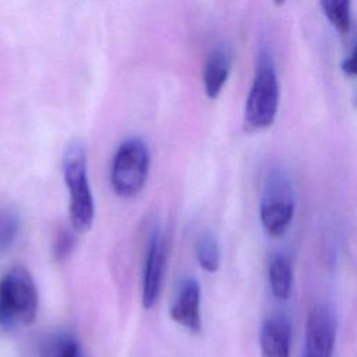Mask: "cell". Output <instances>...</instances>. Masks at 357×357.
Wrapping results in <instances>:
<instances>
[{
	"instance_id": "cell-1",
	"label": "cell",
	"mask_w": 357,
	"mask_h": 357,
	"mask_svg": "<svg viewBox=\"0 0 357 357\" xmlns=\"http://www.w3.org/2000/svg\"><path fill=\"white\" fill-rule=\"evenodd\" d=\"M64 184L68 192V215L73 230L88 231L95 219V202L88 180L86 151L82 142L71 141L61 158Z\"/></svg>"
},
{
	"instance_id": "cell-2",
	"label": "cell",
	"mask_w": 357,
	"mask_h": 357,
	"mask_svg": "<svg viewBox=\"0 0 357 357\" xmlns=\"http://www.w3.org/2000/svg\"><path fill=\"white\" fill-rule=\"evenodd\" d=\"M39 296L32 275L24 266H14L0 279V326L29 325L35 321Z\"/></svg>"
},
{
	"instance_id": "cell-3",
	"label": "cell",
	"mask_w": 357,
	"mask_h": 357,
	"mask_svg": "<svg viewBox=\"0 0 357 357\" xmlns=\"http://www.w3.org/2000/svg\"><path fill=\"white\" fill-rule=\"evenodd\" d=\"M151 155L146 142L139 137L121 141L110 165V184L121 198L135 197L145 185Z\"/></svg>"
},
{
	"instance_id": "cell-4",
	"label": "cell",
	"mask_w": 357,
	"mask_h": 357,
	"mask_svg": "<svg viewBox=\"0 0 357 357\" xmlns=\"http://www.w3.org/2000/svg\"><path fill=\"white\" fill-rule=\"evenodd\" d=\"M279 82L271 57H261L251 84L245 107L244 126L250 131L269 127L278 113Z\"/></svg>"
},
{
	"instance_id": "cell-5",
	"label": "cell",
	"mask_w": 357,
	"mask_h": 357,
	"mask_svg": "<svg viewBox=\"0 0 357 357\" xmlns=\"http://www.w3.org/2000/svg\"><path fill=\"white\" fill-rule=\"evenodd\" d=\"M294 215V194L291 181L283 170H272L265 178L259 201V219L265 231L280 237L290 226Z\"/></svg>"
},
{
	"instance_id": "cell-6",
	"label": "cell",
	"mask_w": 357,
	"mask_h": 357,
	"mask_svg": "<svg viewBox=\"0 0 357 357\" xmlns=\"http://www.w3.org/2000/svg\"><path fill=\"white\" fill-rule=\"evenodd\" d=\"M336 337V324L332 311L324 305L317 304L311 307L305 321V357H332Z\"/></svg>"
},
{
	"instance_id": "cell-7",
	"label": "cell",
	"mask_w": 357,
	"mask_h": 357,
	"mask_svg": "<svg viewBox=\"0 0 357 357\" xmlns=\"http://www.w3.org/2000/svg\"><path fill=\"white\" fill-rule=\"evenodd\" d=\"M166 266V245L162 236V231L155 227L149 233L145 262H144V275H142V304L145 308H151L156 304Z\"/></svg>"
},
{
	"instance_id": "cell-8",
	"label": "cell",
	"mask_w": 357,
	"mask_h": 357,
	"mask_svg": "<svg viewBox=\"0 0 357 357\" xmlns=\"http://www.w3.org/2000/svg\"><path fill=\"white\" fill-rule=\"evenodd\" d=\"M170 317L191 332L201 329V287L194 278L181 280L170 307Z\"/></svg>"
},
{
	"instance_id": "cell-9",
	"label": "cell",
	"mask_w": 357,
	"mask_h": 357,
	"mask_svg": "<svg viewBox=\"0 0 357 357\" xmlns=\"http://www.w3.org/2000/svg\"><path fill=\"white\" fill-rule=\"evenodd\" d=\"M233 54L229 46L216 45L206 56L204 71H202V82L205 95L209 99H215L220 95L231 68Z\"/></svg>"
},
{
	"instance_id": "cell-10",
	"label": "cell",
	"mask_w": 357,
	"mask_h": 357,
	"mask_svg": "<svg viewBox=\"0 0 357 357\" xmlns=\"http://www.w3.org/2000/svg\"><path fill=\"white\" fill-rule=\"evenodd\" d=\"M261 357H290V325L282 315L266 318L259 331Z\"/></svg>"
},
{
	"instance_id": "cell-11",
	"label": "cell",
	"mask_w": 357,
	"mask_h": 357,
	"mask_svg": "<svg viewBox=\"0 0 357 357\" xmlns=\"http://www.w3.org/2000/svg\"><path fill=\"white\" fill-rule=\"evenodd\" d=\"M268 280L272 294L279 300L289 298L293 289V265L287 255L273 254L268 262Z\"/></svg>"
},
{
	"instance_id": "cell-12",
	"label": "cell",
	"mask_w": 357,
	"mask_h": 357,
	"mask_svg": "<svg viewBox=\"0 0 357 357\" xmlns=\"http://www.w3.org/2000/svg\"><path fill=\"white\" fill-rule=\"evenodd\" d=\"M195 255L199 266L206 272H215L220 264V250L216 237L205 231L202 233L195 243Z\"/></svg>"
},
{
	"instance_id": "cell-13",
	"label": "cell",
	"mask_w": 357,
	"mask_h": 357,
	"mask_svg": "<svg viewBox=\"0 0 357 357\" xmlns=\"http://www.w3.org/2000/svg\"><path fill=\"white\" fill-rule=\"evenodd\" d=\"M20 226L18 213L10 206H0V255L13 247L18 237Z\"/></svg>"
},
{
	"instance_id": "cell-14",
	"label": "cell",
	"mask_w": 357,
	"mask_h": 357,
	"mask_svg": "<svg viewBox=\"0 0 357 357\" xmlns=\"http://www.w3.org/2000/svg\"><path fill=\"white\" fill-rule=\"evenodd\" d=\"M321 7L332 22V25L342 33L349 32L350 29V1L347 0H324L321 1Z\"/></svg>"
},
{
	"instance_id": "cell-15",
	"label": "cell",
	"mask_w": 357,
	"mask_h": 357,
	"mask_svg": "<svg viewBox=\"0 0 357 357\" xmlns=\"http://www.w3.org/2000/svg\"><path fill=\"white\" fill-rule=\"evenodd\" d=\"M77 237L74 231L68 229H60L53 241V254L57 259L66 258L74 248Z\"/></svg>"
},
{
	"instance_id": "cell-16",
	"label": "cell",
	"mask_w": 357,
	"mask_h": 357,
	"mask_svg": "<svg viewBox=\"0 0 357 357\" xmlns=\"http://www.w3.org/2000/svg\"><path fill=\"white\" fill-rule=\"evenodd\" d=\"M342 70L349 75L357 77V43L354 45L351 53L342 61Z\"/></svg>"
},
{
	"instance_id": "cell-17",
	"label": "cell",
	"mask_w": 357,
	"mask_h": 357,
	"mask_svg": "<svg viewBox=\"0 0 357 357\" xmlns=\"http://www.w3.org/2000/svg\"><path fill=\"white\" fill-rule=\"evenodd\" d=\"M59 357H78V347L73 339H67Z\"/></svg>"
},
{
	"instance_id": "cell-18",
	"label": "cell",
	"mask_w": 357,
	"mask_h": 357,
	"mask_svg": "<svg viewBox=\"0 0 357 357\" xmlns=\"http://www.w3.org/2000/svg\"><path fill=\"white\" fill-rule=\"evenodd\" d=\"M303 357H305V356H303Z\"/></svg>"
}]
</instances>
